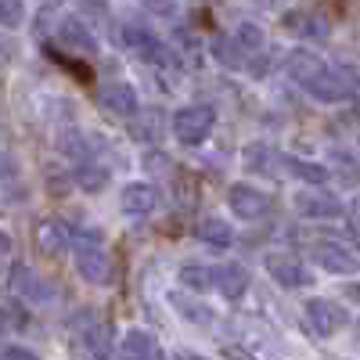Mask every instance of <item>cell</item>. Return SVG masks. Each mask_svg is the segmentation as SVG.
<instances>
[{"mask_svg":"<svg viewBox=\"0 0 360 360\" xmlns=\"http://www.w3.org/2000/svg\"><path fill=\"white\" fill-rule=\"evenodd\" d=\"M72 249H76V270H79V278H86L90 285H112L115 266H112L108 252L101 249V234L98 231H86L83 242H76Z\"/></svg>","mask_w":360,"mask_h":360,"instance_id":"6da1fadb","label":"cell"},{"mask_svg":"<svg viewBox=\"0 0 360 360\" xmlns=\"http://www.w3.org/2000/svg\"><path fill=\"white\" fill-rule=\"evenodd\" d=\"M217 127V108L213 105H184L173 112V137L180 144H202Z\"/></svg>","mask_w":360,"mask_h":360,"instance_id":"7a4b0ae2","label":"cell"},{"mask_svg":"<svg viewBox=\"0 0 360 360\" xmlns=\"http://www.w3.org/2000/svg\"><path fill=\"white\" fill-rule=\"evenodd\" d=\"M123 44L141 58L144 65H152V69H173V54L169 47L152 33V29H144V25H123Z\"/></svg>","mask_w":360,"mask_h":360,"instance_id":"3957f363","label":"cell"},{"mask_svg":"<svg viewBox=\"0 0 360 360\" xmlns=\"http://www.w3.org/2000/svg\"><path fill=\"white\" fill-rule=\"evenodd\" d=\"M307 321H310V328L321 335V339H328V335H335L339 328L349 321V314L339 307V303H328V299H307Z\"/></svg>","mask_w":360,"mask_h":360,"instance_id":"277c9868","label":"cell"},{"mask_svg":"<svg viewBox=\"0 0 360 360\" xmlns=\"http://www.w3.org/2000/svg\"><path fill=\"white\" fill-rule=\"evenodd\" d=\"M98 101H101L105 112L123 115V119H134L141 112V98H137V90L130 83H105L98 90Z\"/></svg>","mask_w":360,"mask_h":360,"instance_id":"5b68a950","label":"cell"},{"mask_svg":"<svg viewBox=\"0 0 360 360\" xmlns=\"http://www.w3.org/2000/svg\"><path fill=\"white\" fill-rule=\"evenodd\" d=\"M227 202H231V213L242 217V220H259L270 209V198L259 188H252V184H231Z\"/></svg>","mask_w":360,"mask_h":360,"instance_id":"8992f818","label":"cell"},{"mask_svg":"<svg viewBox=\"0 0 360 360\" xmlns=\"http://www.w3.org/2000/svg\"><path fill=\"white\" fill-rule=\"evenodd\" d=\"M292 202L307 220H332V217L342 213V202L332 191H299Z\"/></svg>","mask_w":360,"mask_h":360,"instance_id":"52a82bcc","label":"cell"},{"mask_svg":"<svg viewBox=\"0 0 360 360\" xmlns=\"http://www.w3.org/2000/svg\"><path fill=\"white\" fill-rule=\"evenodd\" d=\"M314 259L324 270H332V274H356V270H360V259L346 245H339V242H317L314 245Z\"/></svg>","mask_w":360,"mask_h":360,"instance_id":"ba28073f","label":"cell"},{"mask_svg":"<svg viewBox=\"0 0 360 360\" xmlns=\"http://www.w3.org/2000/svg\"><path fill=\"white\" fill-rule=\"evenodd\" d=\"M266 270L281 288H303L310 285V270L299 263L295 256H266Z\"/></svg>","mask_w":360,"mask_h":360,"instance_id":"9c48e42d","label":"cell"},{"mask_svg":"<svg viewBox=\"0 0 360 360\" xmlns=\"http://www.w3.org/2000/svg\"><path fill=\"white\" fill-rule=\"evenodd\" d=\"M328 69V62H324V58H317L314 51H303V47H299V51H292L288 58H285V72L299 83V86H307L310 79H317L321 72Z\"/></svg>","mask_w":360,"mask_h":360,"instance_id":"30bf717a","label":"cell"},{"mask_svg":"<svg viewBox=\"0 0 360 360\" xmlns=\"http://www.w3.org/2000/svg\"><path fill=\"white\" fill-rule=\"evenodd\" d=\"M119 202H123V209L130 217H148L159 205V191L152 184H144V180H134V184L123 188V198H119Z\"/></svg>","mask_w":360,"mask_h":360,"instance_id":"8fae6325","label":"cell"},{"mask_svg":"<svg viewBox=\"0 0 360 360\" xmlns=\"http://www.w3.org/2000/svg\"><path fill=\"white\" fill-rule=\"evenodd\" d=\"M58 40H62L65 47H72V51H79V54H98L94 33H90L79 18H65L62 25H58Z\"/></svg>","mask_w":360,"mask_h":360,"instance_id":"7c38bea8","label":"cell"},{"mask_svg":"<svg viewBox=\"0 0 360 360\" xmlns=\"http://www.w3.org/2000/svg\"><path fill=\"white\" fill-rule=\"evenodd\" d=\"M37 245H40L44 252H51V256L65 252V249L72 245V231H69V224H62V220H44V224L37 227Z\"/></svg>","mask_w":360,"mask_h":360,"instance_id":"4fadbf2b","label":"cell"},{"mask_svg":"<svg viewBox=\"0 0 360 360\" xmlns=\"http://www.w3.org/2000/svg\"><path fill=\"white\" fill-rule=\"evenodd\" d=\"M245 166L259 176H285L281 173V152H274V148H266V144H249L245 148Z\"/></svg>","mask_w":360,"mask_h":360,"instance_id":"5bb4252c","label":"cell"},{"mask_svg":"<svg viewBox=\"0 0 360 360\" xmlns=\"http://www.w3.org/2000/svg\"><path fill=\"white\" fill-rule=\"evenodd\" d=\"M281 173L295 176V180H307V184H328V176H332V169L307 162V159H295V155H285V152H281Z\"/></svg>","mask_w":360,"mask_h":360,"instance_id":"9a60e30c","label":"cell"},{"mask_svg":"<svg viewBox=\"0 0 360 360\" xmlns=\"http://www.w3.org/2000/svg\"><path fill=\"white\" fill-rule=\"evenodd\" d=\"M11 288L25 299H33V303H44V299H51V288L44 285V278H37L29 266H15L11 270Z\"/></svg>","mask_w":360,"mask_h":360,"instance_id":"2e32d148","label":"cell"},{"mask_svg":"<svg viewBox=\"0 0 360 360\" xmlns=\"http://www.w3.org/2000/svg\"><path fill=\"white\" fill-rule=\"evenodd\" d=\"M217 288L227 295V299H242L245 288H249V270L242 263H227L217 270Z\"/></svg>","mask_w":360,"mask_h":360,"instance_id":"e0dca14e","label":"cell"},{"mask_svg":"<svg viewBox=\"0 0 360 360\" xmlns=\"http://www.w3.org/2000/svg\"><path fill=\"white\" fill-rule=\"evenodd\" d=\"M180 281L191 292H209V288H217V270L202 266V263H188V266H180Z\"/></svg>","mask_w":360,"mask_h":360,"instance_id":"ac0fdd59","label":"cell"},{"mask_svg":"<svg viewBox=\"0 0 360 360\" xmlns=\"http://www.w3.org/2000/svg\"><path fill=\"white\" fill-rule=\"evenodd\" d=\"M119 353L123 356H162V346L155 342V335H148V332H130V335H123Z\"/></svg>","mask_w":360,"mask_h":360,"instance_id":"d6986e66","label":"cell"},{"mask_svg":"<svg viewBox=\"0 0 360 360\" xmlns=\"http://www.w3.org/2000/svg\"><path fill=\"white\" fill-rule=\"evenodd\" d=\"M198 238L205 245H213V249H227L231 245V227L224 224V220H217V217H205V220H198Z\"/></svg>","mask_w":360,"mask_h":360,"instance_id":"ffe728a7","label":"cell"},{"mask_svg":"<svg viewBox=\"0 0 360 360\" xmlns=\"http://www.w3.org/2000/svg\"><path fill=\"white\" fill-rule=\"evenodd\" d=\"M288 29H292V33L295 37H324L328 33V22L324 18H317V15H288V22H285Z\"/></svg>","mask_w":360,"mask_h":360,"instance_id":"44dd1931","label":"cell"},{"mask_svg":"<svg viewBox=\"0 0 360 360\" xmlns=\"http://www.w3.org/2000/svg\"><path fill=\"white\" fill-rule=\"evenodd\" d=\"M245 47L242 44H231V40H224V37H217L213 40V58L217 62H224V65H231V69H238V65H245Z\"/></svg>","mask_w":360,"mask_h":360,"instance_id":"7402d4cb","label":"cell"},{"mask_svg":"<svg viewBox=\"0 0 360 360\" xmlns=\"http://www.w3.org/2000/svg\"><path fill=\"white\" fill-rule=\"evenodd\" d=\"M76 184H79L83 191H98V188L108 184V169L90 166V162H79V166H76Z\"/></svg>","mask_w":360,"mask_h":360,"instance_id":"603a6c76","label":"cell"},{"mask_svg":"<svg viewBox=\"0 0 360 360\" xmlns=\"http://www.w3.org/2000/svg\"><path fill=\"white\" fill-rule=\"evenodd\" d=\"M108 335H112V328H108V324H94V328H90V332L83 335V339H86V349L94 353V356H108V353H112Z\"/></svg>","mask_w":360,"mask_h":360,"instance_id":"cb8c5ba5","label":"cell"},{"mask_svg":"<svg viewBox=\"0 0 360 360\" xmlns=\"http://www.w3.org/2000/svg\"><path fill=\"white\" fill-rule=\"evenodd\" d=\"M234 40L242 44L249 54H256V51H263V29L256 22H242V25H238V33H234Z\"/></svg>","mask_w":360,"mask_h":360,"instance_id":"d4e9b609","label":"cell"},{"mask_svg":"<svg viewBox=\"0 0 360 360\" xmlns=\"http://www.w3.org/2000/svg\"><path fill=\"white\" fill-rule=\"evenodd\" d=\"M25 22V0H0V25L18 29Z\"/></svg>","mask_w":360,"mask_h":360,"instance_id":"484cf974","label":"cell"},{"mask_svg":"<svg viewBox=\"0 0 360 360\" xmlns=\"http://www.w3.org/2000/svg\"><path fill=\"white\" fill-rule=\"evenodd\" d=\"M11 58H15V44L8 37H0V65H8Z\"/></svg>","mask_w":360,"mask_h":360,"instance_id":"4316f807","label":"cell"},{"mask_svg":"<svg viewBox=\"0 0 360 360\" xmlns=\"http://www.w3.org/2000/svg\"><path fill=\"white\" fill-rule=\"evenodd\" d=\"M4 356H22V360H29V356H37V353H33V349H25V346H8Z\"/></svg>","mask_w":360,"mask_h":360,"instance_id":"83f0119b","label":"cell"},{"mask_svg":"<svg viewBox=\"0 0 360 360\" xmlns=\"http://www.w3.org/2000/svg\"><path fill=\"white\" fill-rule=\"evenodd\" d=\"M8 252H11V238H8L4 231H0V259H4Z\"/></svg>","mask_w":360,"mask_h":360,"instance_id":"f1b7e54d","label":"cell"},{"mask_svg":"<svg viewBox=\"0 0 360 360\" xmlns=\"http://www.w3.org/2000/svg\"><path fill=\"white\" fill-rule=\"evenodd\" d=\"M353 217H356V220H353V227H356V231H360V202H356V205H353Z\"/></svg>","mask_w":360,"mask_h":360,"instance_id":"f546056e","label":"cell"}]
</instances>
